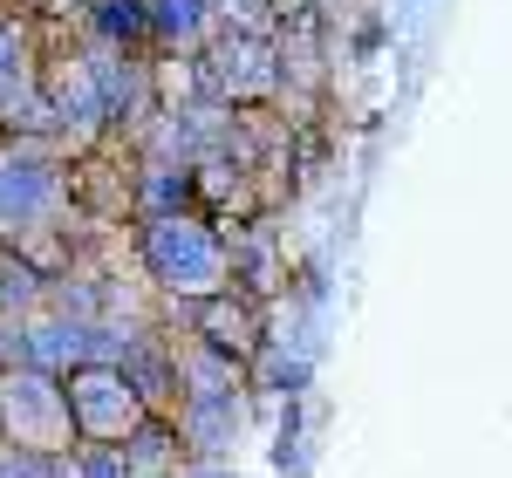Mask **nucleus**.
Segmentation results:
<instances>
[{"label":"nucleus","instance_id":"f257e3e1","mask_svg":"<svg viewBox=\"0 0 512 478\" xmlns=\"http://www.w3.org/2000/svg\"><path fill=\"white\" fill-rule=\"evenodd\" d=\"M130 260L137 280L164 308H185L226 287V233L205 212H144L130 219Z\"/></svg>","mask_w":512,"mask_h":478},{"label":"nucleus","instance_id":"f03ea898","mask_svg":"<svg viewBox=\"0 0 512 478\" xmlns=\"http://www.w3.org/2000/svg\"><path fill=\"white\" fill-rule=\"evenodd\" d=\"M55 219H69V144L0 137V246Z\"/></svg>","mask_w":512,"mask_h":478},{"label":"nucleus","instance_id":"7ed1b4c3","mask_svg":"<svg viewBox=\"0 0 512 478\" xmlns=\"http://www.w3.org/2000/svg\"><path fill=\"white\" fill-rule=\"evenodd\" d=\"M198 89L226 110H260L280 96V62H274V35H246V28H212L192 48Z\"/></svg>","mask_w":512,"mask_h":478},{"label":"nucleus","instance_id":"20e7f679","mask_svg":"<svg viewBox=\"0 0 512 478\" xmlns=\"http://www.w3.org/2000/svg\"><path fill=\"white\" fill-rule=\"evenodd\" d=\"M0 438L69 458V451H76V424H69L62 376L28 369V362H0Z\"/></svg>","mask_w":512,"mask_h":478},{"label":"nucleus","instance_id":"39448f33","mask_svg":"<svg viewBox=\"0 0 512 478\" xmlns=\"http://www.w3.org/2000/svg\"><path fill=\"white\" fill-rule=\"evenodd\" d=\"M171 321H185V335L205 342V349H219V356H239L246 369L267 356V342H274V301H260V294H246V287H219V294H205V301H185V308H164Z\"/></svg>","mask_w":512,"mask_h":478},{"label":"nucleus","instance_id":"423d86ee","mask_svg":"<svg viewBox=\"0 0 512 478\" xmlns=\"http://www.w3.org/2000/svg\"><path fill=\"white\" fill-rule=\"evenodd\" d=\"M62 397H69L76 444H123L144 417H151L117 362H82V369H69V376H62Z\"/></svg>","mask_w":512,"mask_h":478},{"label":"nucleus","instance_id":"0eeeda50","mask_svg":"<svg viewBox=\"0 0 512 478\" xmlns=\"http://www.w3.org/2000/svg\"><path fill=\"white\" fill-rule=\"evenodd\" d=\"M239 417H246V397H185L171 410V424H178L192 458H226L239 444Z\"/></svg>","mask_w":512,"mask_h":478},{"label":"nucleus","instance_id":"6e6552de","mask_svg":"<svg viewBox=\"0 0 512 478\" xmlns=\"http://www.w3.org/2000/svg\"><path fill=\"white\" fill-rule=\"evenodd\" d=\"M117 458H123V478H185L192 472V451H185V438H178L171 417H144V424L117 444Z\"/></svg>","mask_w":512,"mask_h":478},{"label":"nucleus","instance_id":"1a4fd4ad","mask_svg":"<svg viewBox=\"0 0 512 478\" xmlns=\"http://www.w3.org/2000/svg\"><path fill=\"white\" fill-rule=\"evenodd\" d=\"M253 390V369L239 356H219L192 335H178V403L185 397H246Z\"/></svg>","mask_w":512,"mask_h":478},{"label":"nucleus","instance_id":"9d476101","mask_svg":"<svg viewBox=\"0 0 512 478\" xmlns=\"http://www.w3.org/2000/svg\"><path fill=\"white\" fill-rule=\"evenodd\" d=\"M41 301H48V280L14 253V246H0V321H21L35 315Z\"/></svg>","mask_w":512,"mask_h":478},{"label":"nucleus","instance_id":"9b49d317","mask_svg":"<svg viewBox=\"0 0 512 478\" xmlns=\"http://www.w3.org/2000/svg\"><path fill=\"white\" fill-rule=\"evenodd\" d=\"M0 478H69V458H55V451H28V444L0 438Z\"/></svg>","mask_w":512,"mask_h":478},{"label":"nucleus","instance_id":"f8f14e48","mask_svg":"<svg viewBox=\"0 0 512 478\" xmlns=\"http://www.w3.org/2000/svg\"><path fill=\"white\" fill-rule=\"evenodd\" d=\"M7 7H14V14H35V21H48V7H55V0H7Z\"/></svg>","mask_w":512,"mask_h":478},{"label":"nucleus","instance_id":"ddd939ff","mask_svg":"<svg viewBox=\"0 0 512 478\" xmlns=\"http://www.w3.org/2000/svg\"><path fill=\"white\" fill-rule=\"evenodd\" d=\"M335 7H342V0H315V14H335Z\"/></svg>","mask_w":512,"mask_h":478},{"label":"nucleus","instance_id":"4468645a","mask_svg":"<svg viewBox=\"0 0 512 478\" xmlns=\"http://www.w3.org/2000/svg\"><path fill=\"white\" fill-rule=\"evenodd\" d=\"M0 362H7V349H0Z\"/></svg>","mask_w":512,"mask_h":478},{"label":"nucleus","instance_id":"2eb2a0df","mask_svg":"<svg viewBox=\"0 0 512 478\" xmlns=\"http://www.w3.org/2000/svg\"><path fill=\"white\" fill-rule=\"evenodd\" d=\"M0 7H7V0H0Z\"/></svg>","mask_w":512,"mask_h":478}]
</instances>
